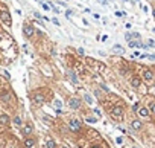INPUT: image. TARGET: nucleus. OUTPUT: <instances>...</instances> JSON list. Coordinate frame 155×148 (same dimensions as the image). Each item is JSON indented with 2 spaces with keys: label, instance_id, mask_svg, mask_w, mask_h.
I'll use <instances>...</instances> for the list:
<instances>
[{
  "label": "nucleus",
  "instance_id": "obj_1",
  "mask_svg": "<svg viewBox=\"0 0 155 148\" xmlns=\"http://www.w3.org/2000/svg\"><path fill=\"white\" fill-rule=\"evenodd\" d=\"M0 18H2V22L5 23V24H8V26H9V24L12 23V20H11V14L5 9V8H3V9L0 11Z\"/></svg>",
  "mask_w": 155,
  "mask_h": 148
},
{
  "label": "nucleus",
  "instance_id": "obj_2",
  "mask_svg": "<svg viewBox=\"0 0 155 148\" xmlns=\"http://www.w3.org/2000/svg\"><path fill=\"white\" fill-rule=\"evenodd\" d=\"M111 114H112V116H116V118H120L123 114V108L120 105H114L111 108Z\"/></svg>",
  "mask_w": 155,
  "mask_h": 148
},
{
  "label": "nucleus",
  "instance_id": "obj_3",
  "mask_svg": "<svg viewBox=\"0 0 155 148\" xmlns=\"http://www.w3.org/2000/svg\"><path fill=\"white\" fill-rule=\"evenodd\" d=\"M70 130L72 131H79L81 130V122L76 121V119H72V121H70Z\"/></svg>",
  "mask_w": 155,
  "mask_h": 148
},
{
  "label": "nucleus",
  "instance_id": "obj_4",
  "mask_svg": "<svg viewBox=\"0 0 155 148\" xmlns=\"http://www.w3.org/2000/svg\"><path fill=\"white\" fill-rule=\"evenodd\" d=\"M69 105L72 107V108L76 110V108H79V107H81V101H79L78 98H72V99L69 101Z\"/></svg>",
  "mask_w": 155,
  "mask_h": 148
},
{
  "label": "nucleus",
  "instance_id": "obj_5",
  "mask_svg": "<svg viewBox=\"0 0 155 148\" xmlns=\"http://www.w3.org/2000/svg\"><path fill=\"white\" fill-rule=\"evenodd\" d=\"M23 32H24L26 37H32L33 35V28L31 26V24H24L23 26Z\"/></svg>",
  "mask_w": 155,
  "mask_h": 148
},
{
  "label": "nucleus",
  "instance_id": "obj_6",
  "mask_svg": "<svg viewBox=\"0 0 155 148\" xmlns=\"http://www.w3.org/2000/svg\"><path fill=\"white\" fill-rule=\"evenodd\" d=\"M44 99H46V98H44V95H43V93H40V92L33 95V101H35L37 104H43V102H44Z\"/></svg>",
  "mask_w": 155,
  "mask_h": 148
},
{
  "label": "nucleus",
  "instance_id": "obj_7",
  "mask_svg": "<svg viewBox=\"0 0 155 148\" xmlns=\"http://www.w3.org/2000/svg\"><path fill=\"white\" fill-rule=\"evenodd\" d=\"M0 99H2L3 102H11V95L8 92H3L2 95H0Z\"/></svg>",
  "mask_w": 155,
  "mask_h": 148
},
{
  "label": "nucleus",
  "instance_id": "obj_8",
  "mask_svg": "<svg viewBox=\"0 0 155 148\" xmlns=\"http://www.w3.org/2000/svg\"><path fill=\"white\" fill-rule=\"evenodd\" d=\"M143 78H144V80H148V81H150V80L154 78V73L150 72L149 69H146V70L143 72Z\"/></svg>",
  "mask_w": 155,
  "mask_h": 148
},
{
  "label": "nucleus",
  "instance_id": "obj_9",
  "mask_svg": "<svg viewBox=\"0 0 155 148\" xmlns=\"http://www.w3.org/2000/svg\"><path fill=\"white\" fill-rule=\"evenodd\" d=\"M140 84H141V81H140V78H137V76H134L132 80H131V85L132 87H140Z\"/></svg>",
  "mask_w": 155,
  "mask_h": 148
},
{
  "label": "nucleus",
  "instance_id": "obj_10",
  "mask_svg": "<svg viewBox=\"0 0 155 148\" xmlns=\"http://www.w3.org/2000/svg\"><path fill=\"white\" fill-rule=\"evenodd\" d=\"M0 124L8 125L9 124V116H8V114H0Z\"/></svg>",
  "mask_w": 155,
  "mask_h": 148
},
{
  "label": "nucleus",
  "instance_id": "obj_11",
  "mask_svg": "<svg viewBox=\"0 0 155 148\" xmlns=\"http://www.w3.org/2000/svg\"><path fill=\"white\" fill-rule=\"evenodd\" d=\"M137 112H139V114H140V116H143V118H148V116H149V110H148V108H144V107L139 108Z\"/></svg>",
  "mask_w": 155,
  "mask_h": 148
},
{
  "label": "nucleus",
  "instance_id": "obj_12",
  "mask_svg": "<svg viewBox=\"0 0 155 148\" xmlns=\"http://www.w3.org/2000/svg\"><path fill=\"white\" fill-rule=\"evenodd\" d=\"M129 47H148V46L141 44L140 41H129Z\"/></svg>",
  "mask_w": 155,
  "mask_h": 148
},
{
  "label": "nucleus",
  "instance_id": "obj_13",
  "mask_svg": "<svg viewBox=\"0 0 155 148\" xmlns=\"http://www.w3.org/2000/svg\"><path fill=\"white\" fill-rule=\"evenodd\" d=\"M69 78H70V81H73V84H78V78H76V73L75 72L69 70Z\"/></svg>",
  "mask_w": 155,
  "mask_h": 148
},
{
  "label": "nucleus",
  "instance_id": "obj_14",
  "mask_svg": "<svg viewBox=\"0 0 155 148\" xmlns=\"http://www.w3.org/2000/svg\"><path fill=\"white\" fill-rule=\"evenodd\" d=\"M31 133H32V125L27 124V125L23 128V134H24V136H27V134H31Z\"/></svg>",
  "mask_w": 155,
  "mask_h": 148
},
{
  "label": "nucleus",
  "instance_id": "obj_15",
  "mask_svg": "<svg viewBox=\"0 0 155 148\" xmlns=\"http://www.w3.org/2000/svg\"><path fill=\"white\" fill-rule=\"evenodd\" d=\"M131 127H132L134 130H140L141 128V122L140 121H132L131 122Z\"/></svg>",
  "mask_w": 155,
  "mask_h": 148
},
{
  "label": "nucleus",
  "instance_id": "obj_16",
  "mask_svg": "<svg viewBox=\"0 0 155 148\" xmlns=\"http://www.w3.org/2000/svg\"><path fill=\"white\" fill-rule=\"evenodd\" d=\"M33 145H35V141H33V139H26V141H24V147L26 148H32Z\"/></svg>",
  "mask_w": 155,
  "mask_h": 148
},
{
  "label": "nucleus",
  "instance_id": "obj_17",
  "mask_svg": "<svg viewBox=\"0 0 155 148\" xmlns=\"http://www.w3.org/2000/svg\"><path fill=\"white\" fill-rule=\"evenodd\" d=\"M112 51H114V52H117V53H123V52H125V51H123V47L120 46V44H116V46L112 47Z\"/></svg>",
  "mask_w": 155,
  "mask_h": 148
},
{
  "label": "nucleus",
  "instance_id": "obj_18",
  "mask_svg": "<svg viewBox=\"0 0 155 148\" xmlns=\"http://www.w3.org/2000/svg\"><path fill=\"white\" fill-rule=\"evenodd\" d=\"M46 147L47 148H55V141H53V139H49V141L46 142Z\"/></svg>",
  "mask_w": 155,
  "mask_h": 148
},
{
  "label": "nucleus",
  "instance_id": "obj_19",
  "mask_svg": "<svg viewBox=\"0 0 155 148\" xmlns=\"http://www.w3.org/2000/svg\"><path fill=\"white\" fill-rule=\"evenodd\" d=\"M14 124H17V125H21V119H20L18 116H15V118H14Z\"/></svg>",
  "mask_w": 155,
  "mask_h": 148
},
{
  "label": "nucleus",
  "instance_id": "obj_20",
  "mask_svg": "<svg viewBox=\"0 0 155 148\" xmlns=\"http://www.w3.org/2000/svg\"><path fill=\"white\" fill-rule=\"evenodd\" d=\"M97 67H99V70H100V72H103V70H105V66H103L102 63H97Z\"/></svg>",
  "mask_w": 155,
  "mask_h": 148
},
{
  "label": "nucleus",
  "instance_id": "obj_21",
  "mask_svg": "<svg viewBox=\"0 0 155 148\" xmlns=\"http://www.w3.org/2000/svg\"><path fill=\"white\" fill-rule=\"evenodd\" d=\"M155 47V43H154V40H148V47Z\"/></svg>",
  "mask_w": 155,
  "mask_h": 148
},
{
  "label": "nucleus",
  "instance_id": "obj_22",
  "mask_svg": "<svg viewBox=\"0 0 155 148\" xmlns=\"http://www.w3.org/2000/svg\"><path fill=\"white\" fill-rule=\"evenodd\" d=\"M85 101L88 102V104H91V102H93V101H91V96H90V95H85Z\"/></svg>",
  "mask_w": 155,
  "mask_h": 148
},
{
  "label": "nucleus",
  "instance_id": "obj_23",
  "mask_svg": "<svg viewBox=\"0 0 155 148\" xmlns=\"http://www.w3.org/2000/svg\"><path fill=\"white\" fill-rule=\"evenodd\" d=\"M150 112L155 114V102H152V104H150Z\"/></svg>",
  "mask_w": 155,
  "mask_h": 148
},
{
  "label": "nucleus",
  "instance_id": "obj_24",
  "mask_svg": "<svg viewBox=\"0 0 155 148\" xmlns=\"http://www.w3.org/2000/svg\"><path fill=\"white\" fill-rule=\"evenodd\" d=\"M116 142L119 143V145H122V143H123V139H122V137H117V139H116Z\"/></svg>",
  "mask_w": 155,
  "mask_h": 148
},
{
  "label": "nucleus",
  "instance_id": "obj_25",
  "mask_svg": "<svg viewBox=\"0 0 155 148\" xmlns=\"http://www.w3.org/2000/svg\"><path fill=\"white\" fill-rule=\"evenodd\" d=\"M78 53H79V55H85V52H84V49H82V47H79V49H78Z\"/></svg>",
  "mask_w": 155,
  "mask_h": 148
},
{
  "label": "nucleus",
  "instance_id": "obj_26",
  "mask_svg": "<svg viewBox=\"0 0 155 148\" xmlns=\"http://www.w3.org/2000/svg\"><path fill=\"white\" fill-rule=\"evenodd\" d=\"M62 104H61V102L59 101H55V107H56V108H59V107H61Z\"/></svg>",
  "mask_w": 155,
  "mask_h": 148
},
{
  "label": "nucleus",
  "instance_id": "obj_27",
  "mask_svg": "<svg viewBox=\"0 0 155 148\" xmlns=\"http://www.w3.org/2000/svg\"><path fill=\"white\" fill-rule=\"evenodd\" d=\"M132 110H134V112H137V110H139V104H137V102H135V104H134V107H132Z\"/></svg>",
  "mask_w": 155,
  "mask_h": 148
},
{
  "label": "nucleus",
  "instance_id": "obj_28",
  "mask_svg": "<svg viewBox=\"0 0 155 148\" xmlns=\"http://www.w3.org/2000/svg\"><path fill=\"white\" fill-rule=\"evenodd\" d=\"M146 58H149V60H155V55H148V53H146Z\"/></svg>",
  "mask_w": 155,
  "mask_h": 148
},
{
  "label": "nucleus",
  "instance_id": "obj_29",
  "mask_svg": "<svg viewBox=\"0 0 155 148\" xmlns=\"http://www.w3.org/2000/svg\"><path fill=\"white\" fill-rule=\"evenodd\" d=\"M41 5H43V8L46 11H49V5H46V3H43V2H41Z\"/></svg>",
  "mask_w": 155,
  "mask_h": 148
},
{
  "label": "nucleus",
  "instance_id": "obj_30",
  "mask_svg": "<svg viewBox=\"0 0 155 148\" xmlns=\"http://www.w3.org/2000/svg\"><path fill=\"white\" fill-rule=\"evenodd\" d=\"M52 22L56 24V26H59V22H58V18H52Z\"/></svg>",
  "mask_w": 155,
  "mask_h": 148
},
{
  "label": "nucleus",
  "instance_id": "obj_31",
  "mask_svg": "<svg viewBox=\"0 0 155 148\" xmlns=\"http://www.w3.org/2000/svg\"><path fill=\"white\" fill-rule=\"evenodd\" d=\"M87 122H96L94 118H87Z\"/></svg>",
  "mask_w": 155,
  "mask_h": 148
},
{
  "label": "nucleus",
  "instance_id": "obj_32",
  "mask_svg": "<svg viewBox=\"0 0 155 148\" xmlns=\"http://www.w3.org/2000/svg\"><path fill=\"white\" fill-rule=\"evenodd\" d=\"M100 87H102L103 90H105V92H110V90H108V87H107V85H103V84H102V85H100Z\"/></svg>",
  "mask_w": 155,
  "mask_h": 148
},
{
  "label": "nucleus",
  "instance_id": "obj_33",
  "mask_svg": "<svg viewBox=\"0 0 155 148\" xmlns=\"http://www.w3.org/2000/svg\"><path fill=\"white\" fill-rule=\"evenodd\" d=\"M91 148H100V147L99 145H94V147H91Z\"/></svg>",
  "mask_w": 155,
  "mask_h": 148
},
{
  "label": "nucleus",
  "instance_id": "obj_34",
  "mask_svg": "<svg viewBox=\"0 0 155 148\" xmlns=\"http://www.w3.org/2000/svg\"><path fill=\"white\" fill-rule=\"evenodd\" d=\"M152 14H154V17H155V9H154V12H152Z\"/></svg>",
  "mask_w": 155,
  "mask_h": 148
},
{
  "label": "nucleus",
  "instance_id": "obj_35",
  "mask_svg": "<svg viewBox=\"0 0 155 148\" xmlns=\"http://www.w3.org/2000/svg\"><path fill=\"white\" fill-rule=\"evenodd\" d=\"M61 148H67V147H61Z\"/></svg>",
  "mask_w": 155,
  "mask_h": 148
},
{
  "label": "nucleus",
  "instance_id": "obj_36",
  "mask_svg": "<svg viewBox=\"0 0 155 148\" xmlns=\"http://www.w3.org/2000/svg\"><path fill=\"white\" fill-rule=\"evenodd\" d=\"M125 2H129V0H125Z\"/></svg>",
  "mask_w": 155,
  "mask_h": 148
},
{
  "label": "nucleus",
  "instance_id": "obj_37",
  "mask_svg": "<svg viewBox=\"0 0 155 148\" xmlns=\"http://www.w3.org/2000/svg\"><path fill=\"white\" fill-rule=\"evenodd\" d=\"M154 87H155V84H154Z\"/></svg>",
  "mask_w": 155,
  "mask_h": 148
},
{
  "label": "nucleus",
  "instance_id": "obj_38",
  "mask_svg": "<svg viewBox=\"0 0 155 148\" xmlns=\"http://www.w3.org/2000/svg\"><path fill=\"white\" fill-rule=\"evenodd\" d=\"M134 148H137V147H134Z\"/></svg>",
  "mask_w": 155,
  "mask_h": 148
}]
</instances>
